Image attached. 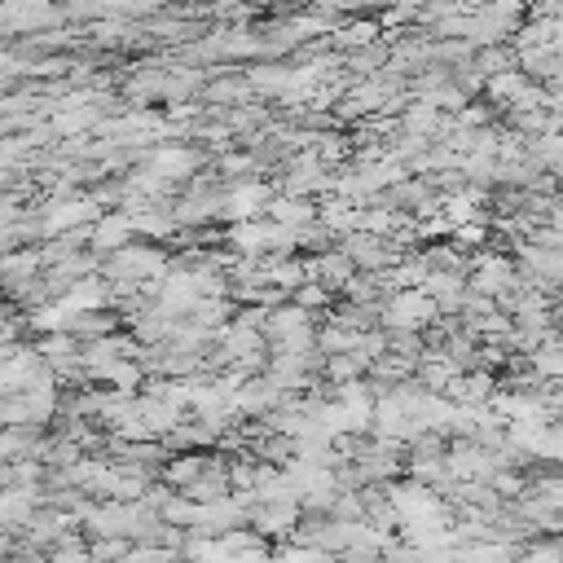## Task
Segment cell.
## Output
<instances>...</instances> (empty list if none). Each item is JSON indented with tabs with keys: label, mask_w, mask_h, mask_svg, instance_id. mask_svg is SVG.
<instances>
[{
	"label": "cell",
	"mask_w": 563,
	"mask_h": 563,
	"mask_svg": "<svg viewBox=\"0 0 563 563\" xmlns=\"http://www.w3.org/2000/svg\"><path fill=\"white\" fill-rule=\"evenodd\" d=\"M132 229H136V220H128V216H110V220L97 224L92 238H97V246H114V251H119V242H123Z\"/></svg>",
	"instance_id": "obj_2"
},
{
	"label": "cell",
	"mask_w": 563,
	"mask_h": 563,
	"mask_svg": "<svg viewBox=\"0 0 563 563\" xmlns=\"http://www.w3.org/2000/svg\"><path fill=\"white\" fill-rule=\"evenodd\" d=\"M260 198H264V189H242V194H233V198H229V216H255Z\"/></svg>",
	"instance_id": "obj_4"
},
{
	"label": "cell",
	"mask_w": 563,
	"mask_h": 563,
	"mask_svg": "<svg viewBox=\"0 0 563 563\" xmlns=\"http://www.w3.org/2000/svg\"><path fill=\"white\" fill-rule=\"evenodd\" d=\"M277 563H321V554L317 550H286V554H277Z\"/></svg>",
	"instance_id": "obj_5"
},
{
	"label": "cell",
	"mask_w": 563,
	"mask_h": 563,
	"mask_svg": "<svg viewBox=\"0 0 563 563\" xmlns=\"http://www.w3.org/2000/svg\"><path fill=\"white\" fill-rule=\"evenodd\" d=\"M268 211H273V220L277 224H286V229H295V224H303L312 211H308V202H299V198H277V202H268Z\"/></svg>",
	"instance_id": "obj_3"
},
{
	"label": "cell",
	"mask_w": 563,
	"mask_h": 563,
	"mask_svg": "<svg viewBox=\"0 0 563 563\" xmlns=\"http://www.w3.org/2000/svg\"><path fill=\"white\" fill-rule=\"evenodd\" d=\"M431 312H435L431 299H422V295H400V299L391 303L387 321H396V325H418V321H427Z\"/></svg>",
	"instance_id": "obj_1"
}]
</instances>
